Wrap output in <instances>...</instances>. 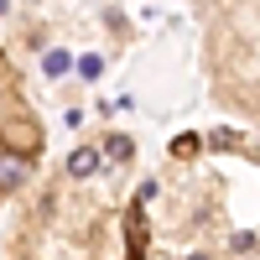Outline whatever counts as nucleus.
I'll use <instances>...</instances> for the list:
<instances>
[{"label":"nucleus","mask_w":260,"mask_h":260,"mask_svg":"<svg viewBox=\"0 0 260 260\" xmlns=\"http://www.w3.org/2000/svg\"><path fill=\"white\" fill-rule=\"evenodd\" d=\"M203 31V73L219 110L260 130V0H187Z\"/></svg>","instance_id":"f257e3e1"},{"label":"nucleus","mask_w":260,"mask_h":260,"mask_svg":"<svg viewBox=\"0 0 260 260\" xmlns=\"http://www.w3.org/2000/svg\"><path fill=\"white\" fill-rule=\"evenodd\" d=\"M42 156H47V120L26 89L21 62L11 57V47H0V203L31 187Z\"/></svg>","instance_id":"f03ea898"}]
</instances>
